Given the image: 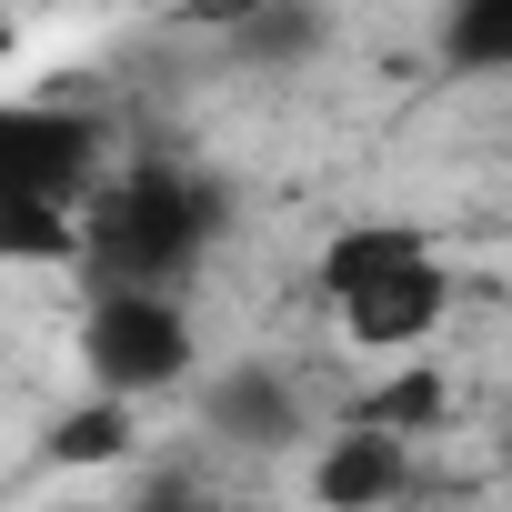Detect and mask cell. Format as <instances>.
Here are the masks:
<instances>
[{
    "instance_id": "cell-1",
    "label": "cell",
    "mask_w": 512,
    "mask_h": 512,
    "mask_svg": "<svg viewBox=\"0 0 512 512\" xmlns=\"http://www.w3.org/2000/svg\"><path fill=\"white\" fill-rule=\"evenodd\" d=\"M231 231V181L201 161H131L81 191V262L91 282H141L171 292L191 282Z\"/></svg>"
},
{
    "instance_id": "cell-2",
    "label": "cell",
    "mask_w": 512,
    "mask_h": 512,
    "mask_svg": "<svg viewBox=\"0 0 512 512\" xmlns=\"http://www.w3.org/2000/svg\"><path fill=\"white\" fill-rule=\"evenodd\" d=\"M81 362L111 402H141V392H171L191 372V312L171 292H141V282H101L91 312H81Z\"/></svg>"
},
{
    "instance_id": "cell-3",
    "label": "cell",
    "mask_w": 512,
    "mask_h": 512,
    "mask_svg": "<svg viewBox=\"0 0 512 512\" xmlns=\"http://www.w3.org/2000/svg\"><path fill=\"white\" fill-rule=\"evenodd\" d=\"M111 171V131L71 101H0V201L81 211V191Z\"/></svg>"
},
{
    "instance_id": "cell-4",
    "label": "cell",
    "mask_w": 512,
    "mask_h": 512,
    "mask_svg": "<svg viewBox=\"0 0 512 512\" xmlns=\"http://www.w3.org/2000/svg\"><path fill=\"white\" fill-rule=\"evenodd\" d=\"M332 312H342V332H352L362 352H412V342L442 332V312H452V272H442V251H412V262H392L382 282L342 292Z\"/></svg>"
},
{
    "instance_id": "cell-5",
    "label": "cell",
    "mask_w": 512,
    "mask_h": 512,
    "mask_svg": "<svg viewBox=\"0 0 512 512\" xmlns=\"http://www.w3.org/2000/svg\"><path fill=\"white\" fill-rule=\"evenodd\" d=\"M201 422H211L231 452H292V442H302V392H292V372H272V362H231V372L201 382Z\"/></svg>"
},
{
    "instance_id": "cell-6",
    "label": "cell",
    "mask_w": 512,
    "mask_h": 512,
    "mask_svg": "<svg viewBox=\"0 0 512 512\" xmlns=\"http://www.w3.org/2000/svg\"><path fill=\"white\" fill-rule=\"evenodd\" d=\"M402 482H412V442L382 432V422L332 432L322 462H312V502L322 512H382V502H402Z\"/></svg>"
},
{
    "instance_id": "cell-7",
    "label": "cell",
    "mask_w": 512,
    "mask_h": 512,
    "mask_svg": "<svg viewBox=\"0 0 512 512\" xmlns=\"http://www.w3.org/2000/svg\"><path fill=\"white\" fill-rule=\"evenodd\" d=\"M221 41H231V61H241V71H302V61H322L332 11H322V0H262V11L231 21Z\"/></svg>"
},
{
    "instance_id": "cell-8",
    "label": "cell",
    "mask_w": 512,
    "mask_h": 512,
    "mask_svg": "<svg viewBox=\"0 0 512 512\" xmlns=\"http://www.w3.org/2000/svg\"><path fill=\"white\" fill-rule=\"evenodd\" d=\"M412 251H432V231H422V221H352V231H332V241H322V292L342 302V292L382 282L392 262H412Z\"/></svg>"
},
{
    "instance_id": "cell-9",
    "label": "cell",
    "mask_w": 512,
    "mask_h": 512,
    "mask_svg": "<svg viewBox=\"0 0 512 512\" xmlns=\"http://www.w3.org/2000/svg\"><path fill=\"white\" fill-rule=\"evenodd\" d=\"M442 61L462 81H492L512 61V0H452V21H442Z\"/></svg>"
},
{
    "instance_id": "cell-10",
    "label": "cell",
    "mask_w": 512,
    "mask_h": 512,
    "mask_svg": "<svg viewBox=\"0 0 512 512\" xmlns=\"http://www.w3.org/2000/svg\"><path fill=\"white\" fill-rule=\"evenodd\" d=\"M121 452H131V402H111V392H91L81 412L51 422V462L61 472H91V462H121Z\"/></svg>"
},
{
    "instance_id": "cell-11",
    "label": "cell",
    "mask_w": 512,
    "mask_h": 512,
    "mask_svg": "<svg viewBox=\"0 0 512 512\" xmlns=\"http://www.w3.org/2000/svg\"><path fill=\"white\" fill-rule=\"evenodd\" d=\"M0 262H81V211L0 201Z\"/></svg>"
},
{
    "instance_id": "cell-12",
    "label": "cell",
    "mask_w": 512,
    "mask_h": 512,
    "mask_svg": "<svg viewBox=\"0 0 512 512\" xmlns=\"http://www.w3.org/2000/svg\"><path fill=\"white\" fill-rule=\"evenodd\" d=\"M442 412H452L442 372H392V382H382V392L362 402V422H382V432H402V442H412V432H432Z\"/></svg>"
},
{
    "instance_id": "cell-13",
    "label": "cell",
    "mask_w": 512,
    "mask_h": 512,
    "mask_svg": "<svg viewBox=\"0 0 512 512\" xmlns=\"http://www.w3.org/2000/svg\"><path fill=\"white\" fill-rule=\"evenodd\" d=\"M121 512H221V502H211V492H201L191 472H151V482H141V492H131Z\"/></svg>"
},
{
    "instance_id": "cell-14",
    "label": "cell",
    "mask_w": 512,
    "mask_h": 512,
    "mask_svg": "<svg viewBox=\"0 0 512 512\" xmlns=\"http://www.w3.org/2000/svg\"><path fill=\"white\" fill-rule=\"evenodd\" d=\"M262 0H181V21H201V31H231V21H251Z\"/></svg>"
},
{
    "instance_id": "cell-15",
    "label": "cell",
    "mask_w": 512,
    "mask_h": 512,
    "mask_svg": "<svg viewBox=\"0 0 512 512\" xmlns=\"http://www.w3.org/2000/svg\"><path fill=\"white\" fill-rule=\"evenodd\" d=\"M11 51H21V31H11V11H0V61H11Z\"/></svg>"
},
{
    "instance_id": "cell-16",
    "label": "cell",
    "mask_w": 512,
    "mask_h": 512,
    "mask_svg": "<svg viewBox=\"0 0 512 512\" xmlns=\"http://www.w3.org/2000/svg\"><path fill=\"white\" fill-rule=\"evenodd\" d=\"M51 512H121V502H51Z\"/></svg>"
}]
</instances>
